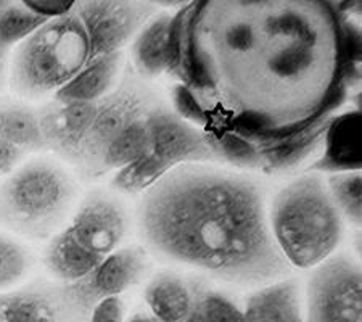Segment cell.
<instances>
[{"label": "cell", "instance_id": "6da1fadb", "mask_svg": "<svg viewBox=\"0 0 362 322\" xmlns=\"http://www.w3.org/2000/svg\"><path fill=\"white\" fill-rule=\"evenodd\" d=\"M359 63L334 4L195 2L173 16L166 73L180 115L256 144L332 118Z\"/></svg>", "mask_w": 362, "mask_h": 322}, {"label": "cell", "instance_id": "7a4b0ae2", "mask_svg": "<svg viewBox=\"0 0 362 322\" xmlns=\"http://www.w3.org/2000/svg\"><path fill=\"white\" fill-rule=\"evenodd\" d=\"M139 229L156 255L226 282L262 284L290 271L261 187L208 165L179 166L145 190Z\"/></svg>", "mask_w": 362, "mask_h": 322}, {"label": "cell", "instance_id": "3957f363", "mask_svg": "<svg viewBox=\"0 0 362 322\" xmlns=\"http://www.w3.org/2000/svg\"><path fill=\"white\" fill-rule=\"evenodd\" d=\"M267 219L280 253L295 268L319 266L340 243L341 216L319 174L301 176L284 187Z\"/></svg>", "mask_w": 362, "mask_h": 322}, {"label": "cell", "instance_id": "277c9868", "mask_svg": "<svg viewBox=\"0 0 362 322\" xmlns=\"http://www.w3.org/2000/svg\"><path fill=\"white\" fill-rule=\"evenodd\" d=\"M89 63V42L74 7L47 20L16 47L8 83L18 96L39 98L58 92Z\"/></svg>", "mask_w": 362, "mask_h": 322}, {"label": "cell", "instance_id": "5b68a950", "mask_svg": "<svg viewBox=\"0 0 362 322\" xmlns=\"http://www.w3.org/2000/svg\"><path fill=\"white\" fill-rule=\"evenodd\" d=\"M74 187L60 168L31 161L0 184V226L29 238H47L71 208Z\"/></svg>", "mask_w": 362, "mask_h": 322}, {"label": "cell", "instance_id": "8992f818", "mask_svg": "<svg viewBox=\"0 0 362 322\" xmlns=\"http://www.w3.org/2000/svg\"><path fill=\"white\" fill-rule=\"evenodd\" d=\"M305 322H362L361 268L351 258L330 256L314 269Z\"/></svg>", "mask_w": 362, "mask_h": 322}, {"label": "cell", "instance_id": "52a82bcc", "mask_svg": "<svg viewBox=\"0 0 362 322\" xmlns=\"http://www.w3.org/2000/svg\"><path fill=\"white\" fill-rule=\"evenodd\" d=\"M74 11L83 23L89 42V62L118 54L155 15L151 5L118 0L74 2Z\"/></svg>", "mask_w": 362, "mask_h": 322}, {"label": "cell", "instance_id": "ba28073f", "mask_svg": "<svg viewBox=\"0 0 362 322\" xmlns=\"http://www.w3.org/2000/svg\"><path fill=\"white\" fill-rule=\"evenodd\" d=\"M147 100L137 91L122 86L110 92L100 102L93 116L89 132L83 142L76 166L87 178H98L102 158L108 145L140 116L148 113Z\"/></svg>", "mask_w": 362, "mask_h": 322}, {"label": "cell", "instance_id": "9c48e42d", "mask_svg": "<svg viewBox=\"0 0 362 322\" xmlns=\"http://www.w3.org/2000/svg\"><path fill=\"white\" fill-rule=\"evenodd\" d=\"M89 316L68 284L34 282L0 292V322H87Z\"/></svg>", "mask_w": 362, "mask_h": 322}, {"label": "cell", "instance_id": "30bf717a", "mask_svg": "<svg viewBox=\"0 0 362 322\" xmlns=\"http://www.w3.org/2000/svg\"><path fill=\"white\" fill-rule=\"evenodd\" d=\"M147 116L151 134L150 155L168 173L184 165L218 163L204 132L182 116L163 108L150 110Z\"/></svg>", "mask_w": 362, "mask_h": 322}, {"label": "cell", "instance_id": "8fae6325", "mask_svg": "<svg viewBox=\"0 0 362 322\" xmlns=\"http://www.w3.org/2000/svg\"><path fill=\"white\" fill-rule=\"evenodd\" d=\"M147 269V258L137 247L115 250L103 258L90 274L74 284H68L69 290L79 303L92 311L98 303L108 298L119 297L136 285Z\"/></svg>", "mask_w": 362, "mask_h": 322}, {"label": "cell", "instance_id": "7c38bea8", "mask_svg": "<svg viewBox=\"0 0 362 322\" xmlns=\"http://www.w3.org/2000/svg\"><path fill=\"white\" fill-rule=\"evenodd\" d=\"M97 103L54 100L36 113L44 147L76 165L89 132Z\"/></svg>", "mask_w": 362, "mask_h": 322}, {"label": "cell", "instance_id": "4fadbf2b", "mask_svg": "<svg viewBox=\"0 0 362 322\" xmlns=\"http://www.w3.org/2000/svg\"><path fill=\"white\" fill-rule=\"evenodd\" d=\"M66 229L92 253L107 256L118 250L126 234V218L118 203L93 192L79 205Z\"/></svg>", "mask_w": 362, "mask_h": 322}, {"label": "cell", "instance_id": "5bb4252c", "mask_svg": "<svg viewBox=\"0 0 362 322\" xmlns=\"http://www.w3.org/2000/svg\"><path fill=\"white\" fill-rule=\"evenodd\" d=\"M324 155L311 166L317 173H351L361 169V113L334 116L327 127Z\"/></svg>", "mask_w": 362, "mask_h": 322}, {"label": "cell", "instance_id": "9a60e30c", "mask_svg": "<svg viewBox=\"0 0 362 322\" xmlns=\"http://www.w3.org/2000/svg\"><path fill=\"white\" fill-rule=\"evenodd\" d=\"M332 118L319 121L284 139L253 144L259 156V169L266 173H276L296 166L298 163L311 155L320 142H324L325 131Z\"/></svg>", "mask_w": 362, "mask_h": 322}, {"label": "cell", "instance_id": "2e32d148", "mask_svg": "<svg viewBox=\"0 0 362 322\" xmlns=\"http://www.w3.org/2000/svg\"><path fill=\"white\" fill-rule=\"evenodd\" d=\"M243 316L247 322H305L298 285L280 280L255 292L248 297Z\"/></svg>", "mask_w": 362, "mask_h": 322}, {"label": "cell", "instance_id": "e0dca14e", "mask_svg": "<svg viewBox=\"0 0 362 322\" xmlns=\"http://www.w3.org/2000/svg\"><path fill=\"white\" fill-rule=\"evenodd\" d=\"M103 256L92 253L68 229H63L50 240L45 250L44 263L63 284H74L95 269Z\"/></svg>", "mask_w": 362, "mask_h": 322}, {"label": "cell", "instance_id": "ac0fdd59", "mask_svg": "<svg viewBox=\"0 0 362 322\" xmlns=\"http://www.w3.org/2000/svg\"><path fill=\"white\" fill-rule=\"evenodd\" d=\"M121 67V52L92 60L81 71L55 92L57 102L97 103L107 97L115 84Z\"/></svg>", "mask_w": 362, "mask_h": 322}, {"label": "cell", "instance_id": "d6986e66", "mask_svg": "<svg viewBox=\"0 0 362 322\" xmlns=\"http://www.w3.org/2000/svg\"><path fill=\"white\" fill-rule=\"evenodd\" d=\"M171 15L153 16L137 33L132 45V60L139 74L156 78L168 71L169 36H171Z\"/></svg>", "mask_w": 362, "mask_h": 322}, {"label": "cell", "instance_id": "ffe728a7", "mask_svg": "<svg viewBox=\"0 0 362 322\" xmlns=\"http://www.w3.org/2000/svg\"><path fill=\"white\" fill-rule=\"evenodd\" d=\"M45 21L25 4L0 0V91L8 83L10 60L15 49Z\"/></svg>", "mask_w": 362, "mask_h": 322}, {"label": "cell", "instance_id": "44dd1931", "mask_svg": "<svg viewBox=\"0 0 362 322\" xmlns=\"http://www.w3.org/2000/svg\"><path fill=\"white\" fill-rule=\"evenodd\" d=\"M144 297L151 316L160 322H184L194 303L192 285L169 274L151 280Z\"/></svg>", "mask_w": 362, "mask_h": 322}, {"label": "cell", "instance_id": "7402d4cb", "mask_svg": "<svg viewBox=\"0 0 362 322\" xmlns=\"http://www.w3.org/2000/svg\"><path fill=\"white\" fill-rule=\"evenodd\" d=\"M147 115L140 116L136 121H132L131 125L108 145V149L102 158L100 174L115 171V169L119 171V169L132 165L134 161H137L140 158L150 154L151 134Z\"/></svg>", "mask_w": 362, "mask_h": 322}, {"label": "cell", "instance_id": "603a6c76", "mask_svg": "<svg viewBox=\"0 0 362 322\" xmlns=\"http://www.w3.org/2000/svg\"><path fill=\"white\" fill-rule=\"evenodd\" d=\"M0 142L13 144L25 151L45 150L36 111L21 103L0 100Z\"/></svg>", "mask_w": 362, "mask_h": 322}, {"label": "cell", "instance_id": "cb8c5ba5", "mask_svg": "<svg viewBox=\"0 0 362 322\" xmlns=\"http://www.w3.org/2000/svg\"><path fill=\"white\" fill-rule=\"evenodd\" d=\"M327 190L340 216L354 226L362 219V178L361 171L330 174L325 180Z\"/></svg>", "mask_w": 362, "mask_h": 322}, {"label": "cell", "instance_id": "d4e9b609", "mask_svg": "<svg viewBox=\"0 0 362 322\" xmlns=\"http://www.w3.org/2000/svg\"><path fill=\"white\" fill-rule=\"evenodd\" d=\"M168 171L160 163L153 160L150 154L132 165L119 169L112 180L113 187L126 193H144L151 185H155L161 178H165Z\"/></svg>", "mask_w": 362, "mask_h": 322}, {"label": "cell", "instance_id": "484cf974", "mask_svg": "<svg viewBox=\"0 0 362 322\" xmlns=\"http://www.w3.org/2000/svg\"><path fill=\"white\" fill-rule=\"evenodd\" d=\"M29 255L18 242L0 234V292H7L25 277Z\"/></svg>", "mask_w": 362, "mask_h": 322}, {"label": "cell", "instance_id": "4316f807", "mask_svg": "<svg viewBox=\"0 0 362 322\" xmlns=\"http://www.w3.org/2000/svg\"><path fill=\"white\" fill-rule=\"evenodd\" d=\"M202 303L206 322H247L243 311L237 308L235 303L227 300L223 295L203 289Z\"/></svg>", "mask_w": 362, "mask_h": 322}, {"label": "cell", "instance_id": "83f0119b", "mask_svg": "<svg viewBox=\"0 0 362 322\" xmlns=\"http://www.w3.org/2000/svg\"><path fill=\"white\" fill-rule=\"evenodd\" d=\"M124 316V306L119 297L108 298L97 304L90 311L87 322H122Z\"/></svg>", "mask_w": 362, "mask_h": 322}, {"label": "cell", "instance_id": "f1b7e54d", "mask_svg": "<svg viewBox=\"0 0 362 322\" xmlns=\"http://www.w3.org/2000/svg\"><path fill=\"white\" fill-rule=\"evenodd\" d=\"M25 155L26 151L16 147V145L0 142V179H4L5 176H8L13 171Z\"/></svg>", "mask_w": 362, "mask_h": 322}, {"label": "cell", "instance_id": "f546056e", "mask_svg": "<svg viewBox=\"0 0 362 322\" xmlns=\"http://www.w3.org/2000/svg\"><path fill=\"white\" fill-rule=\"evenodd\" d=\"M29 10L34 13L42 16L45 20L57 18L71 11L74 7V2H23Z\"/></svg>", "mask_w": 362, "mask_h": 322}, {"label": "cell", "instance_id": "4dcf8cb0", "mask_svg": "<svg viewBox=\"0 0 362 322\" xmlns=\"http://www.w3.org/2000/svg\"><path fill=\"white\" fill-rule=\"evenodd\" d=\"M192 290H194V303H192V308L184 322H206V316H204L203 303H202V285H192Z\"/></svg>", "mask_w": 362, "mask_h": 322}, {"label": "cell", "instance_id": "1f68e13d", "mask_svg": "<svg viewBox=\"0 0 362 322\" xmlns=\"http://www.w3.org/2000/svg\"><path fill=\"white\" fill-rule=\"evenodd\" d=\"M127 322H160V321H156L153 316H148V314H136L132 316Z\"/></svg>", "mask_w": 362, "mask_h": 322}]
</instances>
